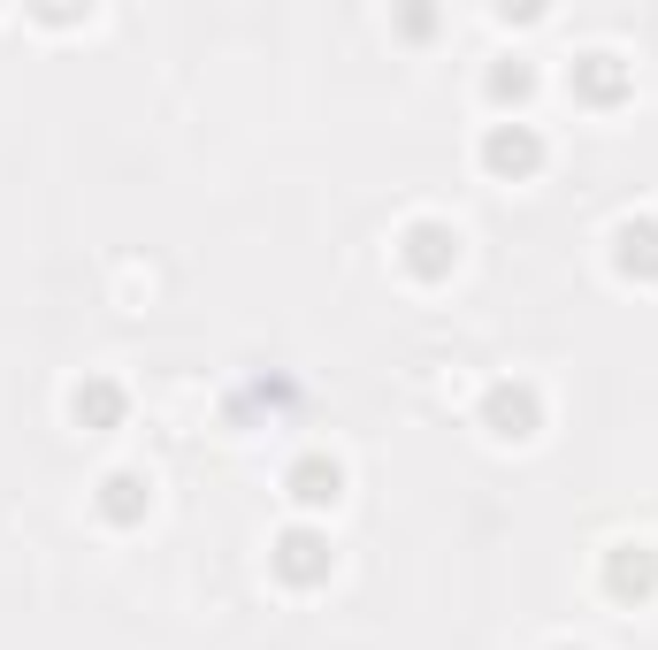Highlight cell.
Masks as SVG:
<instances>
[{
  "instance_id": "1",
  "label": "cell",
  "mask_w": 658,
  "mask_h": 650,
  "mask_svg": "<svg viewBox=\"0 0 658 650\" xmlns=\"http://www.w3.org/2000/svg\"><path fill=\"white\" fill-rule=\"evenodd\" d=\"M299 498H337V467H299Z\"/></svg>"
}]
</instances>
